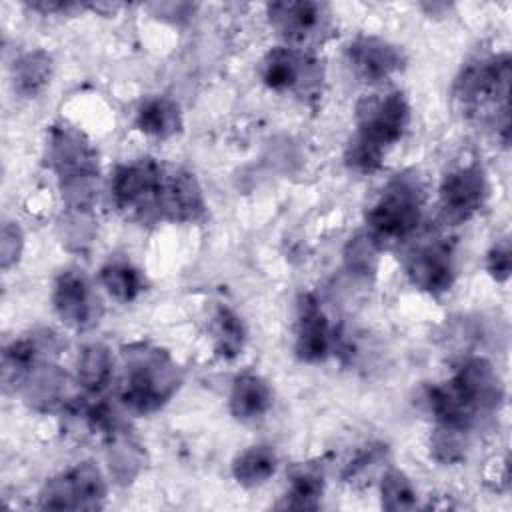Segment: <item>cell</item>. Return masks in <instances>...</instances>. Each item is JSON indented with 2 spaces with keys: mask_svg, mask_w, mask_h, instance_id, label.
<instances>
[{
  "mask_svg": "<svg viewBox=\"0 0 512 512\" xmlns=\"http://www.w3.org/2000/svg\"><path fill=\"white\" fill-rule=\"evenodd\" d=\"M324 492V474L318 464H296L290 470V486L280 502L290 510H316Z\"/></svg>",
  "mask_w": 512,
  "mask_h": 512,
  "instance_id": "cell-19",
  "label": "cell"
},
{
  "mask_svg": "<svg viewBox=\"0 0 512 512\" xmlns=\"http://www.w3.org/2000/svg\"><path fill=\"white\" fill-rule=\"evenodd\" d=\"M510 64L506 52L472 62L460 72L454 88L464 114L496 128L504 144L510 140Z\"/></svg>",
  "mask_w": 512,
  "mask_h": 512,
  "instance_id": "cell-4",
  "label": "cell"
},
{
  "mask_svg": "<svg viewBox=\"0 0 512 512\" xmlns=\"http://www.w3.org/2000/svg\"><path fill=\"white\" fill-rule=\"evenodd\" d=\"M382 508L386 510H410L416 506V490L408 476L396 468L384 472L380 482Z\"/></svg>",
  "mask_w": 512,
  "mask_h": 512,
  "instance_id": "cell-26",
  "label": "cell"
},
{
  "mask_svg": "<svg viewBox=\"0 0 512 512\" xmlns=\"http://www.w3.org/2000/svg\"><path fill=\"white\" fill-rule=\"evenodd\" d=\"M106 498V482L94 462H80L50 478L40 490V508L98 510Z\"/></svg>",
  "mask_w": 512,
  "mask_h": 512,
  "instance_id": "cell-9",
  "label": "cell"
},
{
  "mask_svg": "<svg viewBox=\"0 0 512 512\" xmlns=\"http://www.w3.org/2000/svg\"><path fill=\"white\" fill-rule=\"evenodd\" d=\"M136 128L154 138H170L182 128L180 106L166 96L148 98L136 112Z\"/></svg>",
  "mask_w": 512,
  "mask_h": 512,
  "instance_id": "cell-20",
  "label": "cell"
},
{
  "mask_svg": "<svg viewBox=\"0 0 512 512\" xmlns=\"http://www.w3.org/2000/svg\"><path fill=\"white\" fill-rule=\"evenodd\" d=\"M278 456L272 446L258 444L242 450L232 462V476L242 486H260L276 472Z\"/></svg>",
  "mask_w": 512,
  "mask_h": 512,
  "instance_id": "cell-22",
  "label": "cell"
},
{
  "mask_svg": "<svg viewBox=\"0 0 512 512\" xmlns=\"http://www.w3.org/2000/svg\"><path fill=\"white\" fill-rule=\"evenodd\" d=\"M272 28L290 44L304 50L322 44L332 28V14L326 4L312 0H288L268 4Z\"/></svg>",
  "mask_w": 512,
  "mask_h": 512,
  "instance_id": "cell-8",
  "label": "cell"
},
{
  "mask_svg": "<svg viewBox=\"0 0 512 512\" xmlns=\"http://www.w3.org/2000/svg\"><path fill=\"white\" fill-rule=\"evenodd\" d=\"M52 304L60 320L74 330H86L98 324L102 316L100 298L88 278L78 270H66L56 278Z\"/></svg>",
  "mask_w": 512,
  "mask_h": 512,
  "instance_id": "cell-13",
  "label": "cell"
},
{
  "mask_svg": "<svg viewBox=\"0 0 512 512\" xmlns=\"http://www.w3.org/2000/svg\"><path fill=\"white\" fill-rule=\"evenodd\" d=\"M376 252H378V246L372 242V238L368 234H358L348 242L344 250L346 266L356 274L368 276L376 270V260H378Z\"/></svg>",
  "mask_w": 512,
  "mask_h": 512,
  "instance_id": "cell-28",
  "label": "cell"
},
{
  "mask_svg": "<svg viewBox=\"0 0 512 512\" xmlns=\"http://www.w3.org/2000/svg\"><path fill=\"white\" fill-rule=\"evenodd\" d=\"M502 400V380L482 356L466 358L450 380L428 390V404L436 424L466 434L490 418Z\"/></svg>",
  "mask_w": 512,
  "mask_h": 512,
  "instance_id": "cell-1",
  "label": "cell"
},
{
  "mask_svg": "<svg viewBox=\"0 0 512 512\" xmlns=\"http://www.w3.org/2000/svg\"><path fill=\"white\" fill-rule=\"evenodd\" d=\"M346 60L354 74L368 82L378 84L388 80L394 72L404 68V52L378 36H358L346 48Z\"/></svg>",
  "mask_w": 512,
  "mask_h": 512,
  "instance_id": "cell-14",
  "label": "cell"
},
{
  "mask_svg": "<svg viewBox=\"0 0 512 512\" xmlns=\"http://www.w3.org/2000/svg\"><path fill=\"white\" fill-rule=\"evenodd\" d=\"M166 170L152 158L120 164L110 182L114 206L144 222L160 218V194Z\"/></svg>",
  "mask_w": 512,
  "mask_h": 512,
  "instance_id": "cell-6",
  "label": "cell"
},
{
  "mask_svg": "<svg viewBox=\"0 0 512 512\" xmlns=\"http://www.w3.org/2000/svg\"><path fill=\"white\" fill-rule=\"evenodd\" d=\"M424 190L414 174L394 176L366 214L368 236L378 248L406 242L422 222Z\"/></svg>",
  "mask_w": 512,
  "mask_h": 512,
  "instance_id": "cell-5",
  "label": "cell"
},
{
  "mask_svg": "<svg viewBox=\"0 0 512 512\" xmlns=\"http://www.w3.org/2000/svg\"><path fill=\"white\" fill-rule=\"evenodd\" d=\"M272 406V390L268 382L252 372L240 374L230 390V412L238 420H254L264 416Z\"/></svg>",
  "mask_w": 512,
  "mask_h": 512,
  "instance_id": "cell-18",
  "label": "cell"
},
{
  "mask_svg": "<svg viewBox=\"0 0 512 512\" xmlns=\"http://www.w3.org/2000/svg\"><path fill=\"white\" fill-rule=\"evenodd\" d=\"M486 196L488 180L480 164H466L448 172L440 184V208L446 222L468 220L484 206Z\"/></svg>",
  "mask_w": 512,
  "mask_h": 512,
  "instance_id": "cell-12",
  "label": "cell"
},
{
  "mask_svg": "<svg viewBox=\"0 0 512 512\" xmlns=\"http://www.w3.org/2000/svg\"><path fill=\"white\" fill-rule=\"evenodd\" d=\"M336 334L312 294H302L298 300L296 320V356L302 362H322L334 348Z\"/></svg>",
  "mask_w": 512,
  "mask_h": 512,
  "instance_id": "cell-15",
  "label": "cell"
},
{
  "mask_svg": "<svg viewBox=\"0 0 512 512\" xmlns=\"http://www.w3.org/2000/svg\"><path fill=\"white\" fill-rule=\"evenodd\" d=\"M22 232L16 222H4L2 226V240H0V256H2V268L8 270L14 262H18L22 252Z\"/></svg>",
  "mask_w": 512,
  "mask_h": 512,
  "instance_id": "cell-29",
  "label": "cell"
},
{
  "mask_svg": "<svg viewBox=\"0 0 512 512\" xmlns=\"http://www.w3.org/2000/svg\"><path fill=\"white\" fill-rule=\"evenodd\" d=\"M358 132L346 148V164L360 174H372L408 128L410 106L400 90L364 96L356 108Z\"/></svg>",
  "mask_w": 512,
  "mask_h": 512,
  "instance_id": "cell-2",
  "label": "cell"
},
{
  "mask_svg": "<svg viewBox=\"0 0 512 512\" xmlns=\"http://www.w3.org/2000/svg\"><path fill=\"white\" fill-rule=\"evenodd\" d=\"M114 374V360L104 344H88L82 348L76 366L78 384L88 394H100L108 388Z\"/></svg>",
  "mask_w": 512,
  "mask_h": 512,
  "instance_id": "cell-21",
  "label": "cell"
},
{
  "mask_svg": "<svg viewBox=\"0 0 512 512\" xmlns=\"http://www.w3.org/2000/svg\"><path fill=\"white\" fill-rule=\"evenodd\" d=\"M120 354L124 360L120 402L134 414L162 408L182 382V372L172 356L146 342L122 346Z\"/></svg>",
  "mask_w": 512,
  "mask_h": 512,
  "instance_id": "cell-3",
  "label": "cell"
},
{
  "mask_svg": "<svg viewBox=\"0 0 512 512\" xmlns=\"http://www.w3.org/2000/svg\"><path fill=\"white\" fill-rule=\"evenodd\" d=\"M28 404L42 412H52L68 406L74 398L70 394V380L64 370L54 364L40 362L22 384Z\"/></svg>",
  "mask_w": 512,
  "mask_h": 512,
  "instance_id": "cell-17",
  "label": "cell"
},
{
  "mask_svg": "<svg viewBox=\"0 0 512 512\" xmlns=\"http://www.w3.org/2000/svg\"><path fill=\"white\" fill-rule=\"evenodd\" d=\"M206 214L202 188L186 170L166 172L160 194V220L198 222Z\"/></svg>",
  "mask_w": 512,
  "mask_h": 512,
  "instance_id": "cell-16",
  "label": "cell"
},
{
  "mask_svg": "<svg viewBox=\"0 0 512 512\" xmlns=\"http://www.w3.org/2000/svg\"><path fill=\"white\" fill-rule=\"evenodd\" d=\"M210 332L214 340V350L220 358L232 360L242 354L246 342V328L234 310L218 306L210 322Z\"/></svg>",
  "mask_w": 512,
  "mask_h": 512,
  "instance_id": "cell-24",
  "label": "cell"
},
{
  "mask_svg": "<svg viewBox=\"0 0 512 512\" xmlns=\"http://www.w3.org/2000/svg\"><path fill=\"white\" fill-rule=\"evenodd\" d=\"M52 76V56L44 50H32L22 54L14 62L12 78H14V90L20 96H34L38 94Z\"/></svg>",
  "mask_w": 512,
  "mask_h": 512,
  "instance_id": "cell-23",
  "label": "cell"
},
{
  "mask_svg": "<svg viewBox=\"0 0 512 512\" xmlns=\"http://www.w3.org/2000/svg\"><path fill=\"white\" fill-rule=\"evenodd\" d=\"M100 282L106 292L120 302H132L144 290L142 274L128 262H110L102 266Z\"/></svg>",
  "mask_w": 512,
  "mask_h": 512,
  "instance_id": "cell-25",
  "label": "cell"
},
{
  "mask_svg": "<svg viewBox=\"0 0 512 512\" xmlns=\"http://www.w3.org/2000/svg\"><path fill=\"white\" fill-rule=\"evenodd\" d=\"M404 268L410 282L430 294L448 292L454 284V250L442 238H424L406 254Z\"/></svg>",
  "mask_w": 512,
  "mask_h": 512,
  "instance_id": "cell-11",
  "label": "cell"
},
{
  "mask_svg": "<svg viewBox=\"0 0 512 512\" xmlns=\"http://www.w3.org/2000/svg\"><path fill=\"white\" fill-rule=\"evenodd\" d=\"M260 76L274 92H290L300 100H314L322 92L324 68L320 60L304 50L278 46L262 58Z\"/></svg>",
  "mask_w": 512,
  "mask_h": 512,
  "instance_id": "cell-7",
  "label": "cell"
},
{
  "mask_svg": "<svg viewBox=\"0 0 512 512\" xmlns=\"http://www.w3.org/2000/svg\"><path fill=\"white\" fill-rule=\"evenodd\" d=\"M46 164L58 174L60 186L98 178V154L82 132L72 126H52L46 146Z\"/></svg>",
  "mask_w": 512,
  "mask_h": 512,
  "instance_id": "cell-10",
  "label": "cell"
},
{
  "mask_svg": "<svg viewBox=\"0 0 512 512\" xmlns=\"http://www.w3.org/2000/svg\"><path fill=\"white\" fill-rule=\"evenodd\" d=\"M466 448H468V434L466 432L436 424V428L430 436V452L438 462L456 464V462L464 460Z\"/></svg>",
  "mask_w": 512,
  "mask_h": 512,
  "instance_id": "cell-27",
  "label": "cell"
},
{
  "mask_svg": "<svg viewBox=\"0 0 512 512\" xmlns=\"http://www.w3.org/2000/svg\"><path fill=\"white\" fill-rule=\"evenodd\" d=\"M486 268L490 272V276L496 282H506L510 278V242L504 238L500 242H496L486 258Z\"/></svg>",
  "mask_w": 512,
  "mask_h": 512,
  "instance_id": "cell-30",
  "label": "cell"
}]
</instances>
